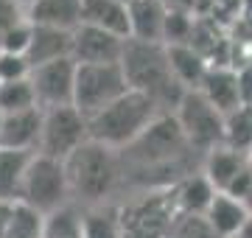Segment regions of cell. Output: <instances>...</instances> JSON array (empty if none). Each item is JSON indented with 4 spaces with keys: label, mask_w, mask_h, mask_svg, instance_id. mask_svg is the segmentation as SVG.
<instances>
[{
    "label": "cell",
    "mask_w": 252,
    "mask_h": 238,
    "mask_svg": "<svg viewBox=\"0 0 252 238\" xmlns=\"http://www.w3.org/2000/svg\"><path fill=\"white\" fill-rule=\"evenodd\" d=\"M244 205H247V210L252 213V188H250V193H247V199H244Z\"/></svg>",
    "instance_id": "obj_35"
},
{
    "label": "cell",
    "mask_w": 252,
    "mask_h": 238,
    "mask_svg": "<svg viewBox=\"0 0 252 238\" xmlns=\"http://www.w3.org/2000/svg\"><path fill=\"white\" fill-rule=\"evenodd\" d=\"M126 39L101 28L79 26L70 39V59L76 64H121Z\"/></svg>",
    "instance_id": "obj_10"
},
{
    "label": "cell",
    "mask_w": 252,
    "mask_h": 238,
    "mask_svg": "<svg viewBox=\"0 0 252 238\" xmlns=\"http://www.w3.org/2000/svg\"><path fill=\"white\" fill-rule=\"evenodd\" d=\"M250 188H252V165H247L241 174L227 185L224 193H227V196H233V199H238V202H244V199H247V193H250Z\"/></svg>",
    "instance_id": "obj_31"
},
{
    "label": "cell",
    "mask_w": 252,
    "mask_h": 238,
    "mask_svg": "<svg viewBox=\"0 0 252 238\" xmlns=\"http://www.w3.org/2000/svg\"><path fill=\"white\" fill-rule=\"evenodd\" d=\"M247 216H250V210H247L244 202H238V199H233V196H227V193L219 191L205 213V221L216 233V238H235L238 230L244 227Z\"/></svg>",
    "instance_id": "obj_18"
},
{
    "label": "cell",
    "mask_w": 252,
    "mask_h": 238,
    "mask_svg": "<svg viewBox=\"0 0 252 238\" xmlns=\"http://www.w3.org/2000/svg\"><path fill=\"white\" fill-rule=\"evenodd\" d=\"M199 92L205 95L221 115H230L241 107L238 98V76L233 67H207L205 79L199 84Z\"/></svg>",
    "instance_id": "obj_15"
},
{
    "label": "cell",
    "mask_w": 252,
    "mask_h": 238,
    "mask_svg": "<svg viewBox=\"0 0 252 238\" xmlns=\"http://www.w3.org/2000/svg\"><path fill=\"white\" fill-rule=\"evenodd\" d=\"M17 3H23V6H26V9H28V6H31V3H34V0H17Z\"/></svg>",
    "instance_id": "obj_36"
},
{
    "label": "cell",
    "mask_w": 252,
    "mask_h": 238,
    "mask_svg": "<svg viewBox=\"0 0 252 238\" xmlns=\"http://www.w3.org/2000/svg\"><path fill=\"white\" fill-rule=\"evenodd\" d=\"M216 193L219 191L210 185V179H207L202 171H199V174L182 177L180 182H174L171 188H168L174 213H180V216H205Z\"/></svg>",
    "instance_id": "obj_12"
},
{
    "label": "cell",
    "mask_w": 252,
    "mask_h": 238,
    "mask_svg": "<svg viewBox=\"0 0 252 238\" xmlns=\"http://www.w3.org/2000/svg\"><path fill=\"white\" fill-rule=\"evenodd\" d=\"M247 165H250V157L247 154H241V151H235L230 146H216L213 151H207L202 157V174L210 179V185L216 191L224 193L227 185L233 182Z\"/></svg>",
    "instance_id": "obj_17"
},
{
    "label": "cell",
    "mask_w": 252,
    "mask_h": 238,
    "mask_svg": "<svg viewBox=\"0 0 252 238\" xmlns=\"http://www.w3.org/2000/svg\"><path fill=\"white\" fill-rule=\"evenodd\" d=\"M28 82L34 87L36 107L39 110H56V107H73V87H76V62L56 59V62L39 64L31 70Z\"/></svg>",
    "instance_id": "obj_9"
},
{
    "label": "cell",
    "mask_w": 252,
    "mask_h": 238,
    "mask_svg": "<svg viewBox=\"0 0 252 238\" xmlns=\"http://www.w3.org/2000/svg\"><path fill=\"white\" fill-rule=\"evenodd\" d=\"M235 76H238V98H241V107H252V64L238 67Z\"/></svg>",
    "instance_id": "obj_32"
},
{
    "label": "cell",
    "mask_w": 252,
    "mask_h": 238,
    "mask_svg": "<svg viewBox=\"0 0 252 238\" xmlns=\"http://www.w3.org/2000/svg\"><path fill=\"white\" fill-rule=\"evenodd\" d=\"M193 26H196V17L190 11L168 9L165 26H162V45H188Z\"/></svg>",
    "instance_id": "obj_26"
},
{
    "label": "cell",
    "mask_w": 252,
    "mask_h": 238,
    "mask_svg": "<svg viewBox=\"0 0 252 238\" xmlns=\"http://www.w3.org/2000/svg\"><path fill=\"white\" fill-rule=\"evenodd\" d=\"M129 92L121 64H76V87H73V107L93 118L104 107Z\"/></svg>",
    "instance_id": "obj_6"
},
{
    "label": "cell",
    "mask_w": 252,
    "mask_h": 238,
    "mask_svg": "<svg viewBox=\"0 0 252 238\" xmlns=\"http://www.w3.org/2000/svg\"><path fill=\"white\" fill-rule=\"evenodd\" d=\"M31 26L76 31L81 26V0H34L26 9Z\"/></svg>",
    "instance_id": "obj_13"
},
{
    "label": "cell",
    "mask_w": 252,
    "mask_h": 238,
    "mask_svg": "<svg viewBox=\"0 0 252 238\" xmlns=\"http://www.w3.org/2000/svg\"><path fill=\"white\" fill-rule=\"evenodd\" d=\"M17 202L39 210L42 216H51V213L62 210V208H70V188H67L64 163L45 154H31Z\"/></svg>",
    "instance_id": "obj_4"
},
{
    "label": "cell",
    "mask_w": 252,
    "mask_h": 238,
    "mask_svg": "<svg viewBox=\"0 0 252 238\" xmlns=\"http://www.w3.org/2000/svg\"><path fill=\"white\" fill-rule=\"evenodd\" d=\"M121 70L126 76L129 90H137L160 107L162 115H174L185 90L171 76L168 67V51L162 42H140V39H126L124 56H121Z\"/></svg>",
    "instance_id": "obj_2"
},
{
    "label": "cell",
    "mask_w": 252,
    "mask_h": 238,
    "mask_svg": "<svg viewBox=\"0 0 252 238\" xmlns=\"http://www.w3.org/2000/svg\"><path fill=\"white\" fill-rule=\"evenodd\" d=\"M247 157H250V165H252V149H250V154H247Z\"/></svg>",
    "instance_id": "obj_37"
},
{
    "label": "cell",
    "mask_w": 252,
    "mask_h": 238,
    "mask_svg": "<svg viewBox=\"0 0 252 238\" xmlns=\"http://www.w3.org/2000/svg\"><path fill=\"white\" fill-rule=\"evenodd\" d=\"M241 154H250L252 149V107H238L224 115V143Z\"/></svg>",
    "instance_id": "obj_23"
},
{
    "label": "cell",
    "mask_w": 252,
    "mask_h": 238,
    "mask_svg": "<svg viewBox=\"0 0 252 238\" xmlns=\"http://www.w3.org/2000/svg\"><path fill=\"white\" fill-rule=\"evenodd\" d=\"M168 51V67L171 76L180 82V87L185 92L188 90H199V84L207 73V59L202 54H196L190 45H165Z\"/></svg>",
    "instance_id": "obj_20"
},
{
    "label": "cell",
    "mask_w": 252,
    "mask_h": 238,
    "mask_svg": "<svg viewBox=\"0 0 252 238\" xmlns=\"http://www.w3.org/2000/svg\"><path fill=\"white\" fill-rule=\"evenodd\" d=\"M0 126H3V115H0Z\"/></svg>",
    "instance_id": "obj_39"
},
{
    "label": "cell",
    "mask_w": 252,
    "mask_h": 238,
    "mask_svg": "<svg viewBox=\"0 0 252 238\" xmlns=\"http://www.w3.org/2000/svg\"><path fill=\"white\" fill-rule=\"evenodd\" d=\"M6 238H45V216L23 202H14Z\"/></svg>",
    "instance_id": "obj_24"
},
{
    "label": "cell",
    "mask_w": 252,
    "mask_h": 238,
    "mask_svg": "<svg viewBox=\"0 0 252 238\" xmlns=\"http://www.w3.org/2000/svg\"><path fill=\"white\" fill-rule=\"evenodd\" d=\"M87 140H90V126H87V118L76 107L42 110V132H39L36 154L54 157V160L64 163Z\"/></svg>",
    "instance_id": "obj_8"
},
{
    "label": "cell",
    "mask_w": 252,
    "mask_h": 238,
    "mask_svg": "<svg viewBox=\"0 0 252 238\" xmlns=\"http://www.w3.org/2000/svg\"><path fill=\"white\" fill-rule=\"evenodd\" d=\"M81 236L84 238H124L118 205L81 210Z\"/></svg>",
    "instance_id": "obj_22"
},
{
    "label": "cell",
    "mask_w": 252,
    "mask_h": 238,
    "mask_svg": "<svg viewBox=\"0 0 252 238\" xmlns=\"http://www.w3.org/2000/svg\"><path fill=\"white\" fill-rule=\"evenodd\" d=\"M23 20H28L23 3H17V0H0V37L9 28H14L17 23H23Z\"/></svg>",
    "instance_id": "obj_30"
},
{
    "label": "cell",
    "mask_w": 252,
    "mask_h": 238,
    "mask_svg": "<svg viewBox=\"0 0 252 238\" xmlns=\"http://www.w3.org/2000/svg\"><path fill=\"white\" fill-rule=\"evenodd\" d=\"M70 39H73V31L34 26V37H31V45H28V54H26L31 70L39 67V64L56 62V59H67L70 56Z\"/></svg>",
    "instance_id": "obj_19"
},
{
    "label": "cell",
    "mask_w": 252,
    "mask_h": 238,
    "mask_svg": "<svg viewBox=\"0 0 252 238\" xmlns=\"http://www.w3.org/2000/svg\"><path fill=\"white\" fill-rule=\"evenodd\" d=\"M235 238H252V213L247 216V221H244V227L238 230V236Z\"/></svg>",
    "instance_id": "obj_34"
},
{
    "label": "cell",
    "mask_w": 252,
    "mask_h": 238,
    "mask_svg": "<svg viewBox=\"0 0 252 238\" xmlns=\"http://www.w3.org/2000/svg\"><path fill=\"white\" fill-rule=\"evenodd\" d=\"M31 76V64L20 54H3L0 51V82H20Z\"/></svg>",
    "instance_id": "obj_29"
},
{
    "label": "cell",
    "mask_w": 252,
    "mask_h": 238,
    "mask_svg": "<svg viewBox=\"0 0 252 238\" xmlns=\"http://www.w3.org/2000/svg\"><path fill=\"white\" fill-rule=\"evenodd\" d=\"M31 37H34V26H31L28 20H23V23H17L14 28H9V31L0 37V51H3V54L26 56L28 45H31Z\"/></svg>",
    "instance_id": "obj_28"
},
{
    "label": "cell",
    "mask_w": 252,
    "mask_h": 238,
    "mask_svg": "<svg viewBox=\"0 0 252 238\" xmlns=\"http://www.w3.org/2000/svg\"><path fill=\"white\" fill-rule=\"evenodd\" d=\"M121 3H126V6H129V3H132V0H121Z\"/></svg>",
    "instance_id": "obj_38"
},
{
    "label": "cell",
    "mask_w": 252,
    "mask_h": 238,
    "mask_svg": "<svg viewBox=\"0 0 252 238\" xmlns=\"http://www.w3.org/2000/svg\"><path fill=\"white\" fill-rule=\"evenodd\" d=\"M165 238H216V233L210 230L205 216H180L177 213Z\"/></svg>",
    "instance_id": "obj_27"
},
{
    "label": "cell",
    "mask_w": 252,
    "mask_h": 238,
    "mask_svg": "<svg viewBox=\"0 0 252 238\" xmlns=\"http://www.w3.org/2000/svg\"><path fill=\"white\" fill-rule=\"evenodd\" d=\"M28 110H39L34 87H31L28 79L0 82V115H14V112H28Z\"/></svg>",
    "instance_id": "obj_25"
},
{
    "label": "cell",
    "mask_w": 252,
    "mask_h": 238,
    "mask_svg": "<svg viewBox=\"0 0 252 238\" xmlns=\"http://www.w3.org/2000/svg\"><path fill=\"white\" fill-rule=\"evenodd\" d=\"M31 154L0 149V202H17Z\"/></svg>",
    "instance_id": "obj_21"
},
{
    "label": "cell",
    "mask_w": 252,
    "mask_h": 238,
    "mask_svg": "<svg viewBox=\"0 0 252 238\" xmlns=\"http://www.w3.org/2000/svg\"><path fill=\"white\" fill-rule=\"evenodd\" d=\"M162 112L149 95L137 90L124 92L118 101H112L109 107L87 118L90 126V140L112 151H124L126 146H132Z\"/></svg>",
    "instance_id": "obj_3"
},
{
    "label": "cell",
    "mask_w": 252,
    "mask_h": 238,
    "mask_svg": "<svg viewBox=\"0 0 252 238\" xmlns=\"http://www.w3.org/2000/svg\"><path fill=\"white\" fill-rule=\"evenodd\" d=\"M168 9L160 0H132L129 3V39L140 42H162Z\"/></svg>",
    "instance_id": "obj_16"
},
{
    "label": "cell",
    "mask_w": 252,
    "mask_h": 238,
    "mask_svg": "<svg viewBox=\"0 0 252 238\" xmlns=\"http://www.w3.org/2000/svg\"><path fill=\"white\" fill-rule=\"evenodd\" d=\"M11 208H14V202H0V238H6L9 219H11Z\"/></svg>",
    "instance_id": "obj_33"
},
{
    "label": "cell",
    "mask_w": 252,
    "mask_h": 238,
    "mask_svg": "<svg viewBox=\"0 0 252 238\" xmlns=\"http://www.w3.org/2000/svg\"><path fill=\"white\" fill-rule=\"evenodd\" d=\"M174 120L180 123L188 146L202 157L224 143V115L199 90H188L180 98L174 110Z\"/></svg>",
    "instance_id": "obj_5"
},
{
    "label": "cell",
    "mask_w": 252,
    "mask_h": 238,
    "mask_svg": "<svg viewBox=\"0 0 252 238\" xmlns=\"http://www.w3.org/2000/svg\"><path fill=\"white\" fill-rule=\"evenodd\" d=\"M81 26L129 39V6L121 0H81Z\"/></svg>",
    "instance_id": "obj_14"
},
{
    "label": "cell",
    "mask_w": 252,
    "mask_h": 238,
    "mask_svg": "<svg viewBox=\"0 0 252 238\" xmlns=\"http://www.w3.org/2000/svg\"><path fill=\"white\" fill-rule=\"evenodd\" d=\"M39 132H42V110H28V112L3 115V126H0V149L36 154V149H39Z\"/></svg>",
    "instance_id": "obj_11"
},
{
    "label": "cell",
    "mask_w": 252,
    "mask_h": 238,
    "mask_svg": "<svg viewBox=\"0 0 252 238\" xmlns=\"http://www.w3.org/2000/svg\"><path fill=\"white\" fill-rule=\"evenodd\" d=\"M70 205L79 210L118 205L115 196L121 193V160L118 151L104 149L87 140L84 146L64 160Z\"/></svg>",
    "instance_id": "obj_1"
},
{
    "label": "cell",
    "mask_w": 252,
    "mask_h": 238,
    "mask_svg": "<svg viewBox=\"0 0 252 238\" xmlns=\"http://www.w3.org/2000/svg\"><path fill=\"white\" fill-rule=\"evenodd\" d=\"M118 216L124 238H165L174 221V205L168 191L137 193L135 199L118 202Z\"/></svg>",
    "instance_id": "obj_7"
}]
</instances>
